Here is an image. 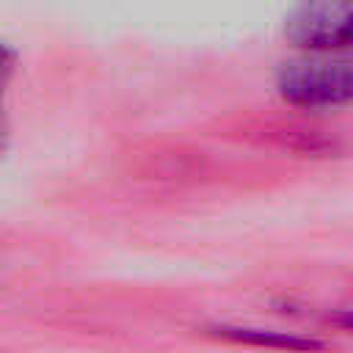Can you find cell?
Returning <instances> with one entry per match:
<instances>
[{
	"mask_svg": "<svg viewBox=\"0 0 353 353\" xmlns=\"http://www.w3.org/2000/svg\"><path fill=\"white\" fill-rule=\"evenodd\" d=\"M276 91L303 110L353 105V50L303 52L284 61L276 72Z\"/></svg>",
	"mask_w": 353,
	"mask_h": 353,
	"instance_id": "obj_1",
	"label": "cell"
},
{
	"mask_svg": "<svg viewBox=\"0 0 353 353\" xmlns=\"http://www.w3.org/2000/svg\"><path fill=\"white\" fill-rule=\"evenodd\" d=\"M284 36L306 52L347 50L353 44V0L295 6L284 19Z\"/></svg>",
	"mask_w": 353,
	"mask_h": 353,
	"instance_id": "obj_2",
	"label": "cell"
},
{
	"mask_svg": "<svg viewBox=\"0 0 353 353\" xmlns=\"http://www.w3.org/2000/svg\"><path fill=\"white\" fill-rule=\"evenodd\" d=\"M207 334L234 342V345H251L265 350H281V353H320L325 345L314 336H301L290 331H273V328H256V325H212Z\"/></svg>",
	"mask_w": 353,
	"mask_h": 353,
	"instance_id": "obj_3",
	"label": "cell"
},
{
	"mask_svg": "<svg viewBox=\"0 0 353 353\" xmlns=\"http://www.w3.org/2000/svg\"><path fill=\"white\" fill-rule=\"evenodd\" d=\"M334 323L345 331H353V309H342L339 314H334Z\"/></svg>",
	"mask_w": 353,
	"mask_h": 353,
	"instance_id": "obj_4",
	"label": "cell"
}]
</instances>
